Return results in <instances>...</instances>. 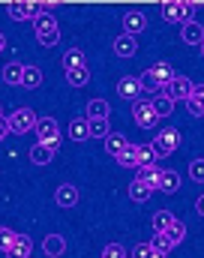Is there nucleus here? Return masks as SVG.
I'll list each match as a JSON object with an SVG mask.
<instances>
[{
	"label": "nucleus",
	"instance_id": "nucleus-1",
	"mask_svg": "<svg viewBox=\"0 0 204 258\" xmlns=\"http://www.w3.org/2000/svg\"><path fill=\"white\" fill-rule=\"evenodd\" d=\"M36 27V39H39V45H45V48H54L57 42H60V24H57V18L54 15H39L36 21H33Z\"/></svg>",
	"mask_w": 204,
	"mask_h": 258
},
{
	"label": "nucleus",
	"instance_id": "nucleus-2",
	"mask_svg": "<svg viewBox=\"0 0 204 258\" xmlns=\"http://www.w3.org/2000/svg\"><path fill=\"white\" fill-rule=\"evenodd\" d=\"M171 78H174V69L165 63V60H159V63H153L147 72H144L141 87H150V90H165V87L171 84Z\"/></svg>",
	"mask_w": 204,
	"mask_h": 258
},
{
	"label": "nucleus",
	"instance_id": "nucleus-3",
	"mask_svg": "<svg viewBox=\"0 0 204 258\" xmlns=\"http://www.w3.org/2000/svg\"><path fill=\"white\" fill-rule=\"evenodd\" d=\"M150 147H153L156 159H159V156H168V153H174V150L180 147V132H177L174 126L159 129V132H156V138L150 141Z\"/></svg>",
	"mask_w": 204,
	"mask_h": 258
},
{
	"label": "nucleus",
	"instance_id": "nucleus-4",
	"mask_svg": "<svg viewBox=\"0 0 204 258\" xmlns=\"http://www.w3.org/2000/svg\"><path fill=\"white\" fill-rule=\"evenodd\" d=\"M6 123H9V135H24V132H33L36 129V114L30 108H15L6 117Z\"/></svg>",
	"mask_w": 204,
	"mask_h": 258
},
{
	"label": "nucleus",
	"instance_id": "nucleus-5",
	"mask_svg": "<svg viewBox=\"0 0 204 258\" xmlns=\"http://www.w3.org/2000/svg\"><path fill=\"white\" fill-rule=\"evenodd\" d=\"M36 138L39 144H48V147H57L60 144V123L54 117H36Z\"/></svg>",
	"mask_w": 204,
	"mask_h": 258
},
{
	"label": "nucleus",
	"instance_id": "nucleus-6",
	"mask_svg": "<svg viewBox=\"0 0 204 258\" xmlns=\"http://www.w3.org/2000/svg\"><path fill=\"white\" fill-rule=\"evenodd\" d=\"M132 120H135V126H141V129H153L156 123H159V117H156L150 99H138V102H132Z\"/></svg>",
	"mask_w": 204,
	"mask_h": 258
},
{
	"label": "nucleus",
	"instance_id": "nucleus-7",
	"mask_svg": "<svg viewBox=\"0 0 204 258\" xmlns=\"http://www.w3.org/2000/svg\"><path fill=\"white\" fill-rule=\"evenodd\" d=\"M144 27H147V15H144V12L129 9V12L123 15V33H126V36L135 39L138 33H144Z\"/></svg>",
	"mask_w": 204,
	"mask_h": 258
},
{
	"label": "nucleus",
	"instance_id": "nucleus-8",
	"mask_svg": "<svg viewBox=\"0 0 204 258\" xmlns=\"http://www.w3.org/2000/svg\"><path fill=\"white\" fill-rule=\"evenodd\" d=\"M117 93H120V99H132V102H138V99H141V93H144L141 78H135V75L120 78V81H117Z\"/></svg>",
	"mask_w": 204,
	"mask_h": 258
},
{
	"label": "nucleus",
	"instance_id": "nucleus-9",
	"mask_svg": "<svg viewBox=\"0 0 204 258\" xmlns=\"http://www.w3.org/2000/svg\"><path fill=\"white\" fill-rule=\"evenodd\" d=\"M165 93H168L171 99H189V96H192V81L183 78V75H174L171 84L165 87Z\"/></svg>",
	"mask_w": 204,
	"mask_h": 258
},
{
	"label": "nucleus",
	"instance_id": "nucleus-10",
	"mask_svg": "<svg viewBox=\"0 0 204 258\" xmlns=\"http://www.w3.org/2000/svg\"><path fill=\"white\" fill-rule=\"evenodd\" d=\"M138 171V183H144V186H147V189H153V192H156V186H159V174H162V168H159V165H138L135 168Z\"/></svg>",
	"mask_w": 204,
	"mask_h": 258
},
{
	"label": "nucleus",
	"instance_id": "nucleus-11",
	"mask_svg": "<svg viewBox=\"0 0 204 258\" xmlns=\"http://www.w3.org/2000/svg\"><path fill=\"white\" fill-rule=\"evenodd\" d=\"M33 255V240L27 234H15V243L6 249V258H30Z\"/></svg>",
	"mask_w": 204,
	"mask_h": 258
},
{
	"label": "nucleus",
	"instance_id": "nucleus-12",
	"mask_svg": "<svg viewBox=\"0 0 204 258\" xmlns=\"http://www.w3.org/2000/svg\"><path fill=\"white\" fill-rule=\"evenodd\" d=\"M150 105H153V111H156L159 120H162V117H171V111H174V99H171L165 90H156V96L150 99Z\"/></svg>",
	"mask_w": 204,
	"mask_h": 258
},
{
	"label": "nucleus",
	"instance_id": "nucleus-13",
	"mask_svg": "<svg viewBox=\"0 0 204 258\" xmlns=\"http://www.w3.org/2000/svg\"><path fill=\"white\" fill-rule=\"evenodd\" d=\"M54 201H57V207L69 210V207H75V204H78V189H75L72 183H60V186H57V192H54Z\"/></svg>",
	"mask_w": 204,
	"mask_h": 258
},
{
	"label": "nucleus",
	"instance_id": "nucleus-14",
	"mask_svg": "<svg viewBox=\"0 0 204 258\" xmlns=\"http://www.w3.org/2000/svg\"><path fill=\"white\" fill-rule=\"evenodd\" d=\"M180 36H183V42H186V45H198V48H201L204 27L198 24V21H186V24L180 27Z\"/></svg>",
	"mask_w": 204,
	"mask_h": 258
},
{
	"label": "nucleus",
	"instance_id": "nucleus-15",
	"mask_svg": "<svg viewBox=\"0 0 204 258\" xmlns=\"http://www.w3.org/2000/svg\"><path fill=\"white\" fill-rule=\"evenodd\" d=\"M54 156H57V147L39 144V141H36V144L30 147V162H33V165H48V162H51Z\"/></svg>",
	"mask_w": 204,
	"mask_h": 258
},
{
	"label": "nucleus",
	"instance_id": "nucleus-16",
	"mask_svg": "<svg viewBox=\"0 0 204 258\" xmlns=\"http://www.w3.org/2000/svg\"><path fill=\"white\" fill-rule=\"evenodd\" d=\"M42 252L48 258H60L66 252V240L60 237V234H45V240H42Z\"/></svg>",
	"mask_w": 204,
	"mask_h": 258
},
{
	"label": "nucleus",
	"instance_id": "nucleus-17",
	"mask_svg": "<svg viewBox=\"0 0 204 258\" xmlns=\"http://www.w3.org/2000/svg\"><path fill=\"white\" fill-rule=\"evenodd\" d=\"M180 189V174L177 171H171V168H162V174H159V186H156V192H177Z\"/></svg>",
	"mask_w": 204,
	"mask_h": 258
},
{
	"label": "nucleus",
	"instance_id": "nucleus-18",
	"mask_svg": "<svg viewBox=\"0 0 204 258\" xmlns=\"http://www.w3.org/2000/svg\"><path fill=\"white\" fill-rule=\"evenodd\" d=\"M66 135L72 141H87V138H90V120H87V117H72Z\"/></svg>",
	"mask_w": 204,
	"mask_h": 258
},
{
	"label": "nucleus",
	"instance_id": "nucleus-19",
	"mask_svg": "<svg viewBox=\"0 0 204 258\" xmlns=\"http://www.w3.org/2000/svg\"><path fill=\"white\" fill-rule=\"evenodd\" d=\"M108 114H111V105L105 102V99H90L87 102V120H108Z\"/></svg>",
	"mask_w": 204,
	"mask_h": 258
},
{
	"label": "nucleus",
	"instance_id": "nucleus-20",
	"mask_svg": "<svg viewBox=\"0 0 204 258\" xmlns=\"http://www.w3.org/2000/svg\"><path fill=\"white\" fill-rule=\"evenodd\" d=\"M162 237H165V243L174 249L177 243H183V237H186V225H183L180 219H174V222L168 225V231H162Z\"/></svg>",
	"mask_w": 204,
	"mask_h": 258
},
{
	"label": "nucleus",
	"instance_id": "nucleus-21",
	"mask_svg": "<svg viewBox=\"0 0 204 258\" xmlns=\"http://www.w3.org/2000/svg\"><path fill=\"white\" fill-rule=\"evenodd\" d=\"M114 51H117V57H132L138 51V42L132 36H126V33H120L117 39H114Z\"/></svg>",
	"mask_w": 204,
	"mask_h": 258
},
{
	"label": "nucleus",
	"instance_id": "nucleus-22",
	"mask_svg": "<svg viewBox=\"0 0 204 258\" xmlns=\"http://www.w3.org/2000/svg\"><path fill=\"white\" fill-rule=\"evenodd\" d=\"M21 75H24V63H18V60H9L3 66V72H0V78L6 84H21Z\"/></svg>",
	"mask_w": 204,
	"mask_h": 258
},
{
	"label": "nucleus",
	"instance_id": "nucleus-23",
	"mask_svg": "<svg viewBox=\"0 0 204 258\" xmlns=\"http://www.w3.org/2000/svg\"><path fill=\"white\" fill-rule=\"evenodd\" d=\"M162 18L171 24H183V3H162Z\"/></svg>",
	"mask_w": 204,
	"mask_h": 258
},
{
	"label": "nucleus",
	"instance_id": "nucleus-24",
	"mask_svg": "<svg viewBox=\"0 0 204 258\" xmlns=\"http://www.w3.org/2000/svg\"><path fill=\"white\" fill-rule=\"evenodd\" d=\"M39 84H42V69H39V66H24V75H21V87L33 90V87H39Z\"/></svg>",
	"mask_w": 204,
	"mask_h": 258
},
{
	"label": "nucleus",
	"instance_id": "nucleus-25",
	"mask_svg": "<svg viewBox=\"0 0 204 258\" xmlns=\"http://www.w3.org/2000/svg\"><path fill=\"white\" fill-rule=\"evenodd\" d=\"M174 222V213H168V210H156L153 213V219H150V225H153V234H162V231H168V225Z\"/></svg>",
	"mask_w": 204,
	"mask_h": 258
},
{
	"label": "nucleus",
	"instance_id": "nucleus-26",
	"mask_svg": "<svg viewBox=\"0 0 204 258\" xmlns=\"http://www.w3.org/2000/svg\"><path fill=\"white\" fill-rule=\"evenodd\" d=\"M126 144H129V141H126V138H123L120 132H111V135L105 138V150H108V153H111L114 159H117V156L123 153V147H126Z\"/></svg>",
	"mask_w": 204,
	"mask_h": 258
},
{
	"label": "nucleus",
	"instance_id": "nucleus-27",
	"mask_svg": "<svg viewBox=\"0 0 204 258\" xmlns=\"http://www.w3.org/2000/svg\"><path fill=\"white\" fill-rule=\"evenodd\" d=\"M66 81L72 84V87H84V84L90 81V69H87V66H75V69H69Z\"/></svg>",
	"mask_w": 204,
	"mask_h": 258
},
{
	"label": "nucleus",
	"instance_id": "nucleus-28",
	"mask_svg": "<svg viewBox=\"0 0 204 258\" xmlns=\"http://www.w3.org/2000/svg\"><path fill=\"white\" fill-rule=\"evenodd\" d=\"M117 162H120V168H138V153H135V144H126V147H123V153L117 156Z\"/></svg>",
	"mask_w": 204,
	"mask_h": 258
},
{
	"label": "nucleus",
	"instance_id": "nucleus-29",
	"mask_svg": "<svg viewBox=\"0 0 204 258\" xmlns=\"http://www.w3.org/2000/svg\"><path fill=\"white\" fill-rule=\"evenodd\" d=\"M75 66H87L84 63V51L81 48H69L66 54H63V69H75Z\"/></svg>",
	"mask_w": 204,
	"mask_h": 258
},
{
	"label": "nucleus",
	"instance_id": "nucleus-30",
	"mask_svg": "<svg viewBox=\"0 0 204 258\" xmlns=\"http://www.w3.org/2000/svg\"><path fill=\"white\" fill-rule=\"evenodd\" d=\"M150 195H153V189H147L144 183H138V180H132V183H129V198H132L135 204H144Z\"/></svg>",
	"mask_w": 204,
	"mask_h": 258
},
{
	"label": "nucleus",
	"instance_id": "nucleus-31",
	"mask_svg": "<svg viewBox=\"0 0 204 258\" xmlns=\"http://www.w3.org/2000/svg\"><path fill=\"white\" fill-rule=\"evenodd\" d=\"M135 153H138V165H156V153L150 144H135Z\"/></svg>",
	"mask_w": 204,
	"mask_h": 258
},
{
	"label": "nucleus",
	"instance_id": "nucleus-32",
	"mask_svg": "<svg viewBox=\"0 0 204 258\" xmlns=\"http://www.w3.org/2000/svg\"><path fill=\"white\" fill-rule=\"evenodd\" d=\"M111 135V126H108V120H90V138H108Z\"/></svg>",
	"mask_w": 204,
	"mask_h": 258
},
{
	"label": "nucleus",
	"instance_id": "nucleus-33",
	"mask_svg": "<svg viewBox=\"0 0 204 258\" xmlns=\"http://www.w3.org/2000/svg\"><path fill=\"white\" fill-rule=\"evenodd\" d=\"M132 258H168L165 252H156L150 243H138L135 249H132Z\"/></svg>",
	"mask_w": 204,
	"mask_h": 258
},
{
	"label": "nucleus",
	"instance_id": "nucleus-34",
	"mask_svg": "<svg viewBox=\"0 0 204 258\" xmlns=\"http://www.w3.org/2000/svg\"><path fill=\"white\" fill-rule=\"evenodd\" d=\"M189 177H192V183H204V159L189 162Z\"/></svg>",
	"mask_w": 204,
	"mask_h": 258
},
{
	"label": "nucleus",
	"instance_id": "nucleus-35",
	"mask_svg": "<svg viewBox=\"0 0 204 258\" xmlns=\"http://www.w3.org/2000/svg\"><path fill=\"white\" fill-rule=\"evenodd\" d=\"M12 243H15V231L6 228V225H0V252H6Z\"/></svg>",
	"mask_w": 204,
	"mask_h": 258
},
{
	"label": "nucleus",
	"instance_id": "nucleus-36",
	"mask_svg": "<svg viewBox=\"0 0 204 258\" xmlns=\"http://www.w3.org/2000/svg\"><path fill=\"white\" fill-rule=\"evenodd\" d=\"M99 258H129V255H126V249H123L120 243H108V246L102 249V255H99Z\"/></svg>",
	"mask_w": 204,
	"mask_h": 258
},
{
	"label": "nucleus",
	"instance_id": "nucleus-37",
	"mask_svg": "<svg viewBox=\"0 0 204 258\" xmlns=\"http://www.w3.org/2000/svg\"><path fill=\"white\" fill-rule=\"evenodd\" d=\"M9 18L12 21H27V12H24V3H9Z\"/></svg>",
	"mask_w": 204,
	"mask_h": 258
},
{
	"label": "nucleus",
	"instance_id": "nucleus-38",
	"mask_svg": "<svg viewBox=\"0 0 204 258\" xmlns=\"http://www.w3.org/2000/svg\"><path fill=\"white\" fill-rule=\"evenodd\" d=\"M150 246H153L156 252H165V255L171 252V246L165 243V237H162V234H153V240H150Z\"/></svg>",
	"mask_w": 204,
	"mask_h": 258
},
{
	"label": "nucleus",
	"instance_id": "nucleus-39",
	"mask_svg": "<svg viewBox=\"0 0 204 258\" xmlns=\"http://www.w3.org/2000/svg\"><path fill=\"white\" fill-rule=\"evenodd\" d=\"M186 111H189L192 117H201V114H204V108L195 102V99H186Z\"/></svg>",
	"mask_w": 204,
	"mask_h": 258
},
{
	"label": "nucleus",
	"instance_id": "nucleus-40",
	"mask_svg": "<svg viewBox=\"0 0 204 258\" xmlns=\"http://www.w3.org/2000/svg\"><path fill=\"white\" fill-rule=\"evenodd\" d=\"M189 99H195L204 108V84H192V96H189Z\"/></svg>",
	"mask_w": 204,
	"mask_h": 258
},
{
	"label": "nucleus",
	"instance_id": "nucleus-41",
	"mask_svg": "<svg viewBox=\"0 0 204 258\" xmlns=\"http://www.w3.org/2000/svg\"><path fill=\"white\" fill-rule=\"evenodd\" d=\"M9 135V123H6V117H0V141Z\"/></svg>",
	"mask_w": 204,
	"mask_h": 258
},
{
	"label": "nucleus",
	"instance_id": "nucleus-42",
	"mask_svg": "<svg viewBox=\"0 0 204 258\" xmlns=\"http://www.w3.org/2000/svg\"><path fill=\"white\" fill-rule=\"evenodd\" d=\"M195 210H198V216H204V195L195 201Z\"/></svg>",
	"mask_w": 204,
	"mask_h": 258
},
{
	"label": "nucleus",
	"instance_id": "nucleus-43",
	"mask_svg": "<svg viewBox=\"0 0 204 258\" xmlns=\"http://www.w3.org/2000/svg\"><path fill=\"white\" fill-rule=\"evenodd\" d=\"M3 51H6V36L0 33V54H3Z\"/></svg>",
	"mask_w": 204,
	"mask_h": 258
},
{
	"label": "nucleus",
	"instance_id": "nucleus-44",
	"mask_svg": "<svg viewBox=\"0 0 204 258\" xmlns=\"http://www.w3.org/2000/svg\"><path fill=\"white\" fill-rule=\"evenodd\" d=\"M201 57H204V42H201Z\"/></svg>",
	"mask_w": 204,
	"mask_h": 258
},
{
	"label": "nucleus",
	"instance_id": "nucleus-45",
	"mask_svg": "<svg viewBox=\"0 0 204 258\" xmlns=\"http://www.w3.org/2000/svg\"><path fill=\"white\" fill-rule=\"evenodd\" d=\"M0 117H3V108H0Z\"/></svg>",
	"mask_w": 204,
	"mask_h": 258
}]
</instances>
